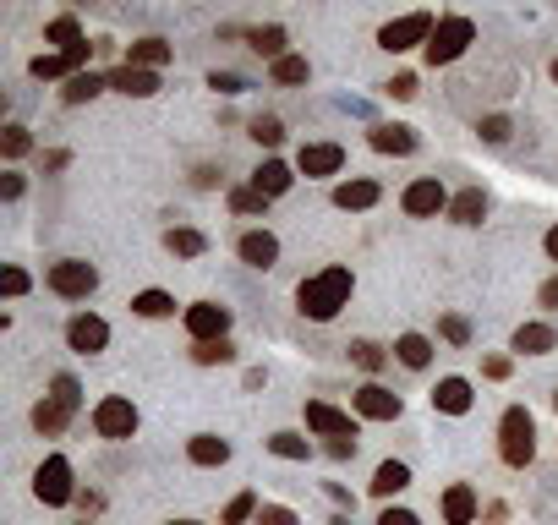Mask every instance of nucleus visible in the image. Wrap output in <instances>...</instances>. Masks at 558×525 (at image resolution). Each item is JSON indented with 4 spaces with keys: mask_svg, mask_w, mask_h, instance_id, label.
Listing matches in <instances>:
<instances>
[{
    "mask_svg": "<svg viewBox=\"0 0 558 525\" xmlns=\"http://www.w3.org/2000/svg\"><path fill=\"white\" fill-rule=\"evenodd\" d=\"M345 301H351V268H323V274L301 279V290H296V307L312 323H329Z\"/></svg>",
    "mask_w": 558,
    "mask_h": 525,
    "instance_id": "1",
    "label": "nucleus"
},
{
    "mask_svg": "<svg viewBox=\"0 0 558 525\" xmlns=\"http://www.w3.org/2000/svg\"><path fill=\"white\" fill-rule=\"evenodd\" d=\"M498 454H504V465H531V454H537V422H531L526 405H509L504 422H498Z\"/></svg>",
    "mask_w": 558,
    "mask_h": 525,
    "instance_id": "2",
    "label": "nucleus"
},
{
    "mask_svg": "<svg viewBox=\"0 0 558 525\" xmlns=\"http://www.w3.org/2000/svg\"><path fill=\"white\" fill-rule=\"evenodd\" d=\"M471 39H476V22L471 17H444L433 28V39H427V66H449V61H460L465 50H471Z\"/></svg>",
    "mask_w": 558,
    "mask_h": 525,
    "instance_id": "3",
    "label": "nucleus"
},
{
    "mask_svg": "<svg viewBox=\"0 0 558 525\" xmlns=\"http://www.w3.org/2000/svg\"><path fill=\"white\" fill-rule=\"evenodd\" d=\"M433 11H405V17H394V22H383L378 28V44L389 55H400V50H416V44H422L427 50V39H433Z\"/></svg>",
    "mask_w": 558,
    "mask_h": 525,
    "instance_id": "4",
    "label": "nucleus"
},
{
    "mask_svg": "<svg viewBox=\"0 0 558 525\" xmlns=\"http://www.w3.org/2000/svg\"><path fill=\"white\" fill-rule=\"evenodd\" d=\"M50 290H55V296H66V301H83V296L99 290V268L83 263V258H66V263L50 268Z\"/></svg>",
    "mask_w": 558,
    "mask_h": 525,
    "instance_id": "5",
    "label": "nucleus"
},
{
    "mask_svg": "<svg viewBox=\"0 0 558 525\" xmlns=\"http://www.w3.org/2000/svg\"><path fill=\"white\" fill-rule=\"evenodd\" d=\"M33 493H39V504H72V465L61 460V454H50V460L39 465V476H33Z\"/></svg>",
    "mask_w": 558,
    "mask_h": 525,
    "instance_id": "6",
    "label": "nucleus"
},
{
    "mask_svg": "<svg viewBox=\"0 0 558 525\" xmlns=\"http://www.w3.org/2000/svg\"><path fill=\"white\" fill-rule=\"evenodd\" d=\"M400 203H405V214H411V219L449 214V192L433 181V175H422V181H411V186H405V197H400Z\"/></svg>",
    "mask_w": 558,
    "mask_h": 525,
    "instance_id": "7",
    "label": "nucleus"
},
{
    "mask_svg": "<svg viewBox=\"0 0 558 525\" xmlns=\"http://www.w3.org/2000/svg\"><path fill=\"white\" fill-rule=\"evenodd\" d=\"M93 427H99V438H132L137 433V405L132 400H99V411H93Z\"/></svg>",
    "mask_w": 558,
    "mask_h": 525,
    "instance_id": "8",
    "label": "nucleus"
},
{
    "mask_svg": "<svg viewBox=\"0 0 558 525\" xmlns=\"http://www.w3.org/2000/svg\"><path fill=\"white\" fill-rule=\"evenodd\" d=\"M186 334H192V340H225L230 334V307H219V301L186 307Z\"/></svg>",
    "mask_w": 558,
    "mask_h": 525,
    "instance_id": "9",
    "label": "nucleus"
},
{
    "mask_svg": "<svg viewBox=\"0 0 558 525\" xmlns=\"http://www.w3.org/2000/svg\"><path fill=\"white\" fill-rule=\"evenodd\" d=\"M356 411H362L367 422H394V416H400L405 405H400V394H389L383 383H367V389L356 394Z\"/></svg>",
    "mask_w": 558,
    "mask_h": 525,
    "instance_id": "10",
    "label": "nucleus"
},
{
    "mask_svg": "<svg viewBox=\"0 0 558 525\" xmlns=\"http://www.w3.org/2000/svg\"><path fill=\"white\" fill-rule=\"evenodd\" d=\"M88 50H93V44H77V50H61V55H39L28 72L39 77V83H50V77H77V66L88 61Z\"/></svg>",
    "mask_w": 558,
    "mask_h": 525,
    "instance_id": "11",
    "label": "nucleus"
},
{
    "mask_svg": "<svg viewBox=\"0 0 558 525\" xmlns=\"http://www.w3.org/2000/svg\"><path fill=\"white\" fill-rule=\"evenodd\" d=\"M307 427H312V433H323V438H356V422H351V416L334 411V405H323V400L307 405Z\"/></svg>",
    "mask_w": 558,
    "mask_h": 525,
    "instance_id": "12",
    "label": "nucleus"
},
{
    "mask_svg": "<svg viewBox=\"0 0 558 525\" xmlns=\"http://www.w3.org/2000/svg\"><path fill=\"white\" fill-rule=\"evenodd\" d=\"M66 340H72V350H83V356H93V350H104V345H110V323H104V318H93V312H83V318H72Z\"/></svg>",
    "mask_w": 558,
    "mask_h": 525,
    "instance_id": "13",
    "label": "nucleus"
},
{
    "mask_svg": "<svg viewBox=\"0 0 558 525\" xmlns=\"http://www.w3.org/2000/svg\"><path fill=\"white\" fill-rule=\"evenodd\" d=\"M296 165H301V175H340L345 148H340V143H307Z\"/></svg>",
    "mask_w": 558,
    "mask_h": 525,
    "instance_id": "14",
    "label": "nucleus"
},
{
    "mask_svg": "<svg viewBox=\"0 0 558 525\" xmlns=\"http://www.w3.org/2000/svg\"><path fill=\"white\" fill-rule=\"evenodd\" d=\"M115 93H126V99H154L159 93V77L148 72V66H121V72L110 77Z\"/></svg>",
    "mask_w": 558,
    "mask_h": 525,
    "instance_id": "15",
    "label": "nucleus"
},
{
    "mask_svg": "<svg viewBox=\"0 0 558 525\" xmlns=\"http://www.w3.org/2000/svg\"><path fill=\"white\" fill-rule=\"evenodd\" d=\"M236 252H241V263H247V268H274V258H279V241L269 236V230H247Z\"/></svg>",
    "mask_w": 558,
    "mask_h": 525,
    "instance_id": "16",
    "label": "nucleus"
},
{
    "mask_svg": "<svg viewBox=\"0 0 558 525\" xmlns=\"http://www.w3.org/2000/svg\"><path fill=\"white\" fill-rule=\"evenodd\" d=\"M433 405L444 416H465V411H471V383H465V378H444L433 389Z\"/></svg>",
    "mask_w": 558,
    "mask_h": 525,
    "instance_id": "17",
    "label": "nucleus"
},
{
    "mask_svg": "<svg viewBox=\"0 0 558 525\" xmlns=\"http://www.w3.org/2000/svg\"><path fill=\"white\" fill-rule=\"evenodd\" d=\"M444 525H476V493L465 482H455L444 493Z\"/></svg>",
    "mask_w": 558,
    "mask_h": 525,
    "instance_id": "18",
    "label": "nucleus"
},
{
    "mask_svg": "<svg viewBox=\"0 0 558 525\" xmlns=\"http://www.w3.org/2000/svg\"><path fill=\"white\" fill-rule=\"evenodd\" d=\"M290 181H296V175H290V165H279V159H263V165L252 170V186H258L263 197H285Z\"/></svg>",
    "mask_w": 558,
    "mask_h": 525,
    "instance_id": "19",
    "label": "nucleus"
},
{
    "mask_svg": "<svg viewBox=\"0 0 558 525\" xmlns=\"http://www.w3.org/2000/svg\"><path fill=\"white\" fill-rule=\"evenodd\" d=\"M553 345H558V334L548 329V323H520V329H515V350H520V356H548Z\"/></svg>",
    "mask_w": 558,
    "mask_h": 525,
    "instance_id": "20",
    "label": "nucleus"
},
{
    "mask_svg": "<svg viewBox=\"0 0 558 525\" xmlns=\"http://www.w3.org/2000/svg\"><path fill=\"white\" fill-rule=\"evenodd\" d=\"M372 148H378V154H411L416 132L411 126H372Z\"/></svg>",
    "mask_w": 558,
    "mask_h": 525,
    "instance_id": "21",
    "label": "nucleus"
},
{
    "mask_svg": "<svg viewBox=\"0 0 558 525\" xmlns=\"http://www.w3.org/2000/svg\"><path fill=\"white\" fill-rule=\"evenodd\" d=\"M186 454H192V465H225L230 460V443L214 438V433H197L192 443H186Z\"/></svg>",
    "mask_w": 558,
    "mask_h": 525,
    "instance_id": "22",
    "label": "nucleus"
},
{
    "mask_svg": "<svg viewBox=\"0 0 558 525\" xmlns=\"http://www.w3.org/2000/svg\"><path fill=\"white\" fill-rule=\"evenodd\" d=\"M405 487H411V471H405L400 460H383L378 476H372V493H378V498H394V493H405Z\"/></svg>",
    "mask_w": 558,
    "mask_h": 525,
    "instance_id": "23",
    "label": "nucleus"
},
{
    "mask_svg": "<svg viewBox=\"0 0 558 525\" xmlns=\"http://www.w3.org/2000/svg\"><path fill=\"white\" fill-rule=\"evenodd\" d=\"M487 214V197H482V186H471V192H460V197H449V219L455 225H476V219Z\"/></svg>",
    "mask_w": 558,
    "mask_h": 525,
    "instance_id": "24",
    "label": "nucleus"
},
{
    "mask_svg": "<svg viewBox=\"0 0 558 525\" xmlns=\"http://www.w3.org/2000/svg\"><path fill=\"white\" fill-rule=\"evenodd\" d=\"M378 203V181H345L334 186V208H372Z\"/></svg>",
    "mask_w": 558,
    "mask_h": 525,
    "instance_id": "25",
    "label": "nucleus"
},
{
    "mask_svg": "<svg viewBox=\"0 0 558 525\" xmlns=\"http://www.w3.org/2000/svg\"><path fill=\"white\" fill-rule=\"evenodd\" d=\"M66 422H72V405H61L55 394H50V400H39V405H33V427H39V433H61Z\"/></svg>",
    "mask_w": 558,
    "mask_h": 525,
    "instance_id": "26",
    "label": "nucleus"
},
{
    "mask_svg": "<svg viewBox=\"0 0 558 525\" xmlns=\"http://www.w3.org/2000/svg\"><path fill=\"white\" fill-rule=\"evenodd\" d=\"M165 61H170V44L165 39H137L132 55H126V66H148V72H159Z\"/></svg>",
    "mask_w": 558,
    "mask_h": 525,
    "instance_id": "27",
    "label": "nucleus"
},
{
    "mask_svg": "<svg viewBox=\"0 0 558 525\" xmlns=\"http://www.w3.org/2000/svg\"><path fill=\"white\" fill-rule=\"evenodd\" d=\"M110 83H104V77H93V72H77V77H66V88H61V99L66 104H88L93 93H104Z\"/></svg>",
    "mask_w": 558,
    "mask_h": 525,
    "instance_id": "28",
    "label": "nucleus"
},
{
    "mask_svg": "<svg viewBox=\"0 0 558 525\" xmlns=\"http://www.w3.org/2000/svg\"><path fill=\"white\" fill-rule=\"evenodd\" d=\"M394 356H400L405 367H416V372H422L427 361H433V345H427L422 334H400V345H394Z\"/></svg>",
    "mask_w": 558,
    "mask_h": 525,
    "instance_id": "29",
    "label": "nucleus"
},
{
    "mask_svg": "<svg viewBox=\"0 0 558 525\" xmlns=\"http://www.w3.org/2000/svg\"><path fill=\"white\" fill-rule=\"evenodd\" d=\"M132 312H137V318H170V312H176V301H170L165 290H143V296L132 301Z\"/></svg>",
    "mask_w": 558,
    "mask_h": 525,
    "instance_id": "30",
    "label": "nucleus"
},
{
    "mask_svg": "<svg viewBox=\"0 0 558 525\" xmlns=\"http://www.w3.org/2000/svg\"><path fill=\"white\" fill-rule=\"evenodd\" d=\"M247 44H252L258 55H269V61H279V55H285V28H252Z\"/></svg>",
    "mask_w": 558,
    "mask_h": 525,
    "instance_id": "31",
    "label": "nucleus"
},
{
    "mask_svg": "<svg viewBox=\"0 0 558 525\" xmlns=\"http://www.w3.org/2000/svg\"><path fill=\"white\" fill-rule=\"evenodd\" d=\"M165 247L176 252V258H203V247H208V241H203V230H170V236H165Z\"/></svg>",
    "mask_w": 558,
    "mask_h": 525,
    "instance_id": "32",
    "label": "nucleus"
},
{
    "mask_svg": "<svg viewBox=\"0 0 558 525\" xmlns=\"http://www.w3.org/2000/svg\"><path fill=\"white\" fill-rule=\"evenodd\" d=\"M44 33H50V44H61V50H77V44H88L83 28H77V17H55Z\"/></svg>",
    "mask_w": 558,
    "mask_h": 525,
    "instance_id": "33",
    "label": "nucleus"
},
{
    "mask_svg": "<svg viewBox=\"0 0 558 525\" xmlns=\"http://www.w3.org/2000/svg\"><path fill=\"white\" fill-rule=\"evenodd\" d=\"M258 493H236V498H230V504H225V525H247V520H258Z\"/></svg>",
    "mask_w": 558,
    "mask_h": 525,
    "instance_id": "34",
    "label": "nucleus"
},
{
    "mask_svg": "<svg viewBox=\"0 0 558 525\" xmlns=\"http://www.w3.org/2000/svg\"><path fill=\"white\" fill-rule=\"evenodd\" d=\"M274 83H307V55H279L274 61Z\"/></svg>",
    "mask_w": 558,
    "mask_h": 525,
    "instance_id": "35",
    "label": "nucleus"
},
{
    "mask_svg": "<svg viewBox=\"0 0 558 525\" xmlns=\"http://www.w3.org/2000/svg\"><path fill=\"white\" fill-rule=\"evenodd\" d=\"M269 449L279 454V460H307L312 443H307V438H296V433H274V438H269Z\"/></svg>",
    "mask_w": 558,
    "mask_h": 525,
    "instance_id": "36",
    "label": "nucleus"
},
{
    "mask_svg": "<svg viewBox=\"0 0 558 525\" xmlns=\"http://www.w3.org/2000/svg\"><path fill=\"white\" fill-rule=\"evenodd\" d=\"M28 148H33L28 126H6V132H0V154H6V159H22Z\"/></svg>",
    "mask_w": 558,
    "mask_h": 525,
    "instance_id": "37",
    "label": "nucleus"
},
{
    "mask_svg": "<svg viewBox=\"0 0 558 525\" xmlns=\"http://www.w3.org/2000/svg\"><path fill=\"white\" fill-rule=\"evenodd\" d=\"M252 137H258L263 148H279L285 143V126H279L274 115H258V121H252Z\"/></svg>",
    "mask_w": 558,
    "mask_h": 525,
    "instance_id": "38",
    "label": "nucleus"
},
{
    "mask_svg": "<svg viewBox=\"0 0 558 525\" xmlns=\"http://www.w3.org/2000/svg\"><path fill=\"white\" fill-rule=\"evenodd\" d=\"M263 203H269V197H263L258 186H241V192H230V208H236V214H263Z\"/></svg>",
    "mask_w": 558,
    "mask_h": 525,
    "instance_id": "39",
    "label": "nucleus"
},
{
    "mask_svg": "<svg viewBox=\"0 0 558 525\" xmlns=\"http://www.w3.org/2000/svg\"><path fill=\"white\" fill-rule=\"evenodd\" d=\"M197 361H203V367H214V361H230L236 356V350H230V340H197V350H192Z\"/></svg>",
    "mask_w": 558,
    "mask_h": 525,
    "instance_id": "40",
    "label": "nucleus"
},
{
    "mask_svg": "<svg viewBox=\"0 0 558 525\" xmlns=\"http://www.w3.org/2000/svg\"><path fill=\"white\" fill-rule=\"evenodd\" d=\"M438 329H444V340H449V345H465V340H471V323H465L460 312H449V318L438 323Z\"/></svg>",
    "mask_w": 558,
    "mask_h": 525,
    "instance_id": "41",
    "label": "nucleus"
},
{
    "mask_svg": "<svg viewBox=\"0 0 558 525\" xmlns=\"http://www.w3.org/2000/svg\"><path fill=\"white\" fill-rule=\"evenodd\" d=\"M351 356H356V367H367V372H378L383 367V350L372 345V340H362V345H351Z\"/></svg>",
    "mask_w": 558,
    "mask_h": 525,
    "instance_id": "42",
    "label": "nucleus"
},
{
    "mask_svg": "<svg viewBox=\"0 0 558 525\" xmlns=\"http://www.w3.org/2000/svg\"><path fill=\"white\" fill-rule=\"evenodd\" d=\"M258 525H301V520L290 515L285 504H263V509H258Z\"/></svg>",
    "mask_w": 558,
    "mask_h": 525,
    "instance_id": "43",
    "label": "nucleus"
},
{
    "mask_svg": "<svg viewBox=\"0 0 558 525\" xmlns=\"http://www.w3.org/2000/svg\"><path fill=\"white\" fill-rule=\"evenodd\" d=\"M476 132H482L487 143H504V137H509V115H487V121L476 126Z\"/></svg>",
    "mask_w": 558,
    "mask_h": 525,
    "instance_id": "44",
    "label": "nucleus"
},
{
    "mask_svg": "<svg viewBox=\"0 0 558 525\" xmlns=\"http://www.w3.org/2000/svg\"><path fill=\"white\" fill-rule=\"evenodd\" d=\"M55 400L77 411V378H72V372H61V378H55Z\"/></svg>",
    "mask_w": 558,
    "mask_h": 525,
    "instance_id": "45",
    "label": "nucleus"
},
{
    "mask_svg": "<svg viewBox=\"0 0 558 525\" xmlns=\"http://www.w3.org/2000/svg\"><path fill=\"white\" fill-rule=\"evenodd\" d=\"M0 290H6V296H22V290H28V274H22V268H6V274H0Z\"/></svg>",
    "mask_w": 558,
    "mask_h": 525,
    "instance_id": "46",
    "label": "nucleus"
},
{
    "mask_svg": "<svg viewBox=\"0 0 558 525\" xmlns=\"http://www.w3.org/2000/svg\"><path fill=\"white\" fill-rule=\"evenodd\" d=\"M208 88H214V93H241L247 83H241L236 72H214V77H208Z\"/></svg>",
    "mask_w": 558,
    "mask_h": 525,
    "instance_id": "47",
    "label": "nucleus"
},
{
    "mask_svg": "<svg viewBox=\"0 0 558 525\" xmlns=\"http://www.w3.org/2000/svg\"><path fill=\"white\" fill-rule=\"evenodd\" d=\"M389 93H394V99H411V93H416V77H411V72H400V77L389 83Z\"/></svg>",
    "mask_w": 558,
    "mask_h": 525,
    "instance_id": "48",
    "label": "nucleus"
},
{
    "mask_svg": "<svg viewBox=\"0 0 558 525\" xmlns=\"http://www.w3.org/2000/svg\"><path fill=\"white\" fill-rule=\"evenodd\" d=\"M378 525H422V520H416L411 509H383V520H378Z\"/></svg>",
    "mask_w": 558,
    "mask_h": 525,
    "instance_id": "49",
    "label": "nucleus"
},
{
    "mask_svg": "<svg viewBox=\"0 0 558 525\" xmlns=\"http://www.w3.org/2000/svg\"><path fill=\"white\" fill-rule=\"evenodd\" d=\"M329 454H334V460H351V454H356V438H329Z\"/></svg>",
    "mask_w": 558,
    "mask_h": 525,
    "instance_id": "50",
    "label": "nucleus"
},
{
    "mask_svg": "<svg viewBox=\"0 0 558 525\" xmlns=\"http://www.w3.org/2000/svg\"><path fill=\"white\" fill-rule=\"evenodd\" d=\"M487 378H509V356H487Z\"/></svg>",
    "mask_w": 558,
    "mask_h": 525,
    "instance_id": "51",
    "label": "nucleus"
},
{
    "mask_svg": "<svg viewBox=\"0 0 558 525\" xmlns=\"http://www.w3.org/2000/svg\"><path fill=\"white\" fill-rule=\"evenodd\" d=\"M0 192H6L11 203H17V197H22V175H6V181H0Z\"/></svg>",
    "mask_w": 558,
    "mask_h": 525,
    "instance_id": "52",
    "label": "nucleus"
},
{
    "mask_svg": "<svg viewBox=\"0 0 558 525\" xmlns=\"http://www.w3.org/2000/svg\"><path fill=\"white\" fill-rule=\"evenodd\" d=\"M542 307H558V279H548V285H542Z\"/></svg>",
    "mask_w": 558,
    "mask_h": 525,
    "instance_id": "53",
    "label": "nucleus"
},
{
    "mask_svg": "<svg viewBox=\"0 0 558 525\" xmlns=\"http://www.w3.org/2000/svg\"><path fill=\"white\" fill-rule=\"evenodd\" d=\"M548 258H553V263H558V225H553V230H548Z\"/></svg>",
    "mask_w": 558,
    "mask_h": 525,
    "instance_id": "54",
    "label": "nucleus"
},
{
    "mask_svg": "<svg viewBox=\"0 0 558 525\" xmlns=\"http://www.w3.org/2000/svg\"><path fill=\"white\" fill-rule=\"evenodd\" d=\"M553 83H558V61H553Z\"/></svg>",
    "mask_w": 558,
    "mask_h": 525,
    "instance_id": "55",
    "label": "nucleus"
},
{
    "mask_svg": "<svg viewBox=\"0 0 558 525\" xmlns=\"http://www.w3.org/2000/svg\"><path fill=\"white\" fill-rule=\"evenodd\" d=\"M176 525H197V520H176Z\"/></svg>",
    "mask_w": 558,
    "mask_h": 525,
    "instance_id": "56",
    "label": "nucleus"
},
{
    "mask_svg": "<svg viewBox=\"0 0 558 525\" xmlns=\"http://www.w3.org/2000/svg\"><path fill=\"white\" fill-rule=\"evenodd\" d=\"M553 405H558V394H553Z\"/></svg>",
    "mask_w": 558,
    "mask_h": 525,
    "instance_id": "57",
    "label": "nucleus"
}]
</instances>
